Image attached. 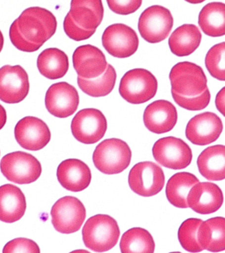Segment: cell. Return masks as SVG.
<instances>
[{"label":"cell","mask_w":225,"mask_h":253,"mask_svg":"<svg viewBox=\"0 0 225 253\" xmlns=\"http://www.w3.org/2000/svg\"><path fill=\"white\" fill-rule=\"evenodd\" d=\"M15 21L25 39L41 45L51 39L57 29L54 14L40 7L27 8Z\"/></svg>","instance_id":"obj_1"},{"label":"cell","mask_w":225,"mask_h":253,"mask_svg":"<svg viewBox=\"0 0 225 253\" xmlns=\"http://www.w3.org/2000/svg\"><path fill=\"white\" fill-rule=\"evenodd\" d=\"M120 235L117 221L108 215H93L88 219L83 227L84 244L94 252H106L114 248Z\"/></svg>","instance_id":"obj_2"},{"label":"cell","mask_w":225,"mask_h":253,"mask_svg":"<svg viewBox=\"0 0 225 253\" xmlns=\"http://www.w3.org/2000/svg\"><path fill=\"white\" fill-rule=\"evenodd\" d=\"M132 150L119 138H108L98 144L92 155L95 167L102 173L114 175L122 173L130 166Z\"/></svg>","instance_id":"obj_3"},{"label":"cell","mask_w":225,"mask_h":253,"mask_svg":"<svg viewBox=\"0 0 225 253\" xmlns=\"http://www.w3.org/2000/svg\"><path fill=\"white\" fill-rule=\"evenodd\" d=\"M157 88V80L153 73L137 68L125 73L120 81L119 92L130 104H141L153 98Z\"/></svg>","instance_id":"obj_4"},{"label":"cell","mask_w":225,"mask_h":253,"mask_svg":"<svg viewBox=\"0 0 225 253\" xmlns=\"http://www.w3.org/2000/svg\"><path fill=\"white\" fill-rule=\"evenodd\" d=\"M1 173L9 181L19 185L36 181L42 173V166L35 156L24 152L6 154L0 162Z\"/></svg>","instance_id":"obj_5"},{"label":"cell","mask_w":225,"mask_h":253,"mask_svg":"<svg viewBox=\"0 0 225 253\" xmlns=\"http://www.w3.org/2000/svg\"><path fill=\"white\" fill-rule=\"evenodd\" d=\"M169 79L171 90L181 96H197L207 88V79L202 68L188 61L176 64L170 72Z\"/></svg>","instance_id":"obj_6"},{"label":"cell","mask_w":225,"mask_h":253,"mask_svg":"<svg viewBox=\"0 0 225 253\" xmlns=\"http://www.w3.org/2000/svg\"><path fill=\"white\" fill-rule=\"evenodd\" d=\"M173 15L167 8L152 5L140 15L138 30L147 42L155 43L165 41L173 29Z\"/></svg>","instance_id":"obj_7"},{"label":"cell","mask_w":225,"mask_h":253,"mask_svg":"<svg viewBox=\"0 0 225 253\" xmlns=\"http://www.w3.org/2000/svg\"><path fill=\"white\" fill-rule=\"evenodd\" d=\"M51 215L55 229L70 234L82 227L86 218V209L76 197L66 196L56 202L51 210Z\"/></svg>","instance_id":"obj_8"},{"label":"cell","mask_w":225,"mask_h":253,"mask_svg":"<svg viewBox=\"0 0 225 253\" xmlns=\"http://www.w3.org/2000/svg\"><path fill=\"white\" fill-rule=\"evenodd\" d=\"M130 189L142 197H152L163 190L165 183L163 170L151 162L136 164L128 175Z\"/></svg>","instance_id":"obj_9"},{"label":"cell","mask_w":225,"mask_h":253,"mask_svg":"<svg viewBox=\"0 0 225 253\" xmlns=\"http://www.w3.org/2000/svg\"><path fill=\"white\" fill-rule=\"evenodd\" d=\"M152 152L156 161L169 169H185L192 160V151L188 144L174 136L160 138L154 144Z\"/></svg>","instance_id":"obj_10"},{"label":"cell","mask_w":225,"mask_h":253,"mask_svg":"<svg viewBox=\"0 0 225 253\" xmlns=\"http://www.w3.org/2000/svg\"><path fill=\"white\" fill-rule=\"evenodd\" d=\"M107 126V121L101 111L86 108L80 110L73 118L71 129L79 142L90 144L104 137Z\"/></svg>","instance_id":"obj_11"},{"label":"cell","mask_w":225,"mask_h":253,"mask_svg":"<svg viewBox=\"0 0 225 253\" xmlns=\"http://www.w3.org/2000/svg\"><path fill=\"white\" fill-rule=\"evenodd\" d=\"M102 45L109 54L117 58H127L137 51L139 38L134 29L122 23L109 26L102 34Z\"/></svg>","instance_id":"obj_12"},{"label":"cell","mask_w":225,"mask_h":253,"mask_svg":"<svg viewBox=\"0 0 225 253\" xmlns=\"http://www.w3.org/2000/svg\"><path fill=\"white\" fill-rule=\"evenodd\" d=\"M29 76L21 65H4L0 69V100L7 104L22 102L29 94Z\"/></svg>","instance_id":"obj_13"},{"label":"cell","mask_w":225,"mask_h":253,"mask_svg":"<svg viewBox=\"0 0 225 253\" xmlns=\"http://www.w3.org/2000/svg\"><path fill=\"white\" fill-rule=\"evenodd\" d=\"M80 96L74 86L66 82L55 83L45 96V106L48 112L57 118H66L78 110Z\"/></svg>","instance_id":"obj_14"},{"label":"cell","mask_w":225,"mask_h":253,"mask_svg":"<svg viewBox=\"0 0 225 253\" xmlns=\"http://www.w3.org/2000/svg\"><path fill=\"white\" fill-rule=\"evenodd\" d=\"M15 139L25 149L37 151L43 149L51 139V132L46 123L41 119L27 116L21 119L15 127Z\"/></svg>","instance_id":"obj_15"},{"label":"cell","mask_w":225,"mask_h":253,"mask_svg":"<svg viewBox=\"0 0 225 253\" xmlns=\"http://www.w3.org/2000/svg\"><path fill=\"white\" fill-rule=\"evenodd\" d=\"M223 129L222 121L215 113L197 115L187 123L185 136L191 143L207 145L216 141Z\"/></svg>","instance_id":"obj_16"},{"label":"cell","mask_w":225,"mask_h":253,"mask_svg":"<svg viewBox=\"0 0 225 253\" xmlns=\"http://www.w3.org/2000/svg\"><path fill=\"white\" fill-rule=\"evenodd\" d=\"M223 200V192L216 184L198 182L189 190L187 203L195 212L210 214L220 209Z\"/></svg>","instance_id":"obj_17"},{"label":"cell","mask_w":225,"mask_h":253,"mask_svg":"<svg viewBox=\"0 0 225 253\" xmlns=\"http://www.w3.org/2000/svg\"><path fill=\"white\" fill-rule=\"evenodd\" d=\"M73 63L78 76L84 79L99 77L108 66L103 52L98 47L90 44L77 47L73 54Z\"/></svg>","instance_id":"obj_18"},{"label":"cell","mask_w":225,"mask_h":253,"mask_svg":"<svg viewBox=\"0 0 225 253\" xmlns=\"http://www.w3.org/2000/svg\"><path fill=\"white\" fill-rule=\"evenodd\" d=\"M177 108L169 101H155L148 105L144 111V124L148 130L154 133L171 131L177 125Z\"/></svg>","instance_id":"obj_19"},{"label":"cell","mask_w":225,"mask_h":253,"mask_svg":"<svg viewBox=\"0 0 225 253\" xmlns=\"http://www.w3.org/2000/svg\"><path fill=\"white\" fill-rule=\"evenodd\" d=\"M60 185L68 191L80 192L90 186L91 181L90 168L82 160L71 158L61 162L57 169Z\"/></svg>","instance_id":"obj_20"},{"label":"cell","mask_w":225,"mask_h":253,"mask_svg":"<svg viewBox=\"0 0 225 253\" xmlns=\"http://www.w3.org/2000/svg\"><path fill=\"white\" fill-rule=\"evenodd\" d=\"M26 209V199L19 187L11 184L0 187V220L15 222L22 218Z\"/></svg>","instance_id":"obj_21"},{"label":"cell","mask_w":225,"mask_h":253,"mask_svg":"<svg viewBox=\"0 0 225 253\" xmlns=\"http://www.w3.org/2000/svg\"><path fill=\"white\" fill-rule=\"evenodd\" d=\"M68 14L81 27L96 30L104 17L102 0H72Z\"/></svg>","instance_id":"obj_22"},{"label":"cell","mask_w":225,"mask_h":253,"mask_svg":"<svg viewBox=\"0 0 225 253\" xmlns=\"http://www.w3.org/2000/svg\"><path fill=\"white\" fill-rule=\"evenodd\" d=\"M199 173L210 181H221L225 178V147L214 145L205 148L197 160Z\"/></svg>","instance_id":"obj_23"},{"label":"cell","mask_w":225,"mask_h":253,"mask_svg":"<svg viewBox=\"0 0 225 253\" xmlns=\"http://www.w3.org/2000/svg\"><path fill=\"white\" fill-rule=\"evenodd\" d=\"M197 241L203 250L218 253L225 250V219L215 217L203 221L197 231Z\"/></svg>","instance_id":"obj_24"},{"label":"cell","mask_w":225,"mask_h":253,"mask_svg":"<svg viewBox=\"0 0 225 253\" xmlns=\"http://www.w3.org/2000/svg\"><path fill=\"white\" fill-rule=\"evenodd\" d=\"M201 38L202 35L196 26L184 24L178 27L170 37L169 47L177 56H187L198 48Z\"/></svg>","instance_id":"obj_25"},{"label":"cell","mask_w":225,"mask_h":253,"mask_svg":"<svg viewBox=\"0 0 225 253\" xmlns=\"http://www.w3.org/2000/svg\"><path fill=\"white\" fill-rule=\"evenodd\" d=\"M69 65L68 55L56 47L45 49L37 59L39 72L50 80H56L64 77L68 72Z\"/></svg>","instance_id":"obj_26"},{"label":"cell","mask_w":225,"mask_h":253,"mask_svg":"<svg viewBox=\"0 0 225 253\" xmlns=\"http://www.w3.org/2000/svg\"><path fill=\"white\" fill-rule=\"evenodd\" d=\"M198 24L205 35L221 37L225 35V5L222 2L207 4L199 14Z\"/></svg>","instance_id":"obj_27"},{"label":"cell","mask_w":225,"mask_h":253,"mask_svg":"<svg viewBox=\"0 0 225 253\" xmlns=\"http://www.w3.org/2000/svg\"><path fill=\"white\" fill-rule=\"evenodd\" d=\"M199 182L193 174L180 172L172 176L167 182L166 195L169 203L180 209L188 208L187 197L189 190Z\"/></svg>","instance_id":"obj_28"},{"label":"cell","mask_w":225,"mask_h":253,"mask_svg":"<svg viewBox=\"0 0 225 253\" xmlns=\"http://www.w3.org/2000/svg\"><path fill=\"white\" fill-rule=\"evenodd\" d=\"M117 75L112 65L108 64L107 68L99 77L94 79L78 77V84L81 90L92 97L106 96L109 94L115 86Z\"/></svg>","instance_id":"obj_29"},{"label":"cell","mask_w":225,"mask_h":253,"mask_svg":"<svg viewBox=\"0 0 225 253\" xmlns=\"http://www.w3.org/2000/svg\"><path fill=\"white\" fill-rule=\"evenodd\" d=\"M120 248L122 253H153L155 243L149 231L141 227H133L122 235Z\"/></svg>","instance_id":"obj_30"},{"label":"cell","mask_w":225,"mask_h":253,"mask_svg":"<svg viewBox=\"0 0 225 253\" xmlns=\"http://www.w3.org/2000/svg\"><path fill=\"white\" fill-rule=\"evenodd\" d=\"M202 219L188 218L183 221L178 231V237L181 246L190 253H199L203 250L197 241V231Z\"/></svg>","instance_id":"obj_31"},{"label":"cell","mask_w":225,"mask_h":253,"mask_svg":"<svg viewBox=\"0 0 225 253\" xmlns=\"http://www.w3.org/2000/svg\"><path fill=\"white\" fill-rule=\"evenodd\" d=\"M225 43L213 45L207 52L205 63L207 70L217 80H225Z\"/></svg>","instance_id":"obj_32"},{"label":"cell","mask_w":225,"mask_h":253,"mask_svg":"<svg viewBox=\"0 0 225 253\" xmlns=\"http://www.w3.org/2000/svg\"><path fill=\"white\" fill-rule=\"evenodd\" d=\"M175 102L181 108L189 111H199L207 108L211 100V94L208 88L201 94L194 96H184L171 90Z\"/></svg>","instance_id":"obj_33"},{"label":"cell","mask_w":225,"mask_h":253,"mask_svg":"<svg viewBox=\"0 0 225 253\" xmlns=\"http://www.w3.org/2000/svg\"><path fill=\"white\" fill-rule=\"evenodd\" d=\"M9 37L13 45L17 47V49L25 52H35L42 47V45L37 44L25 39L19 32L15 21L11 24L9 29Z\"/></svg>","instance_id":"obj_34"},{"label":"cell","mask_w":225,"mask_h":253,"mask_svg":"<svg viewBox=\"0 0 225 253\" xmlns=\"http://www.w3.org/2000/svg\"><path fill=\"white\" fill-rule=\"evenodd\" d=\"M64 29L67 36L76 41L88 40L95 33L96 30H87L77 25L69 14H67L64 21Z\"/></svg>","instance_id":"obj_35"},{"label":"cell","mask_w":225,"mask_h":253,"mask_svg":"<svg viewBox=\"0 0 225 253\" xmlns=\"http://www.w3.org/2000/svg\"><path fill=\"white\" fill-rule=\"evenodd\" d=\"M41 252L38 245L35 241L27 238H17L9 241L3 247V253Z\"/></svg>","instance_id":"obj_36"},{"label":"cell","mask_w":225,"mask_h":253,"mask_svg":"<svg viewBox=\"0 0 225 253\" xmlns=\"http://www.w3.org/2000/svg\"><path fill=\"white\" fill-rule=\"evenodd\" d=\"M142 1L143 0H106L110 10L121 15L135 13L141 7Z\"/></svg>","instance_id":"obj_37"},{"label":"cell","mask_w":225,"mask_h":253,"mask_svg":"<svg viewBox=\"0 0 225 253\" xmlns=\"http://www.w3.org/2000/svg\"><path fill=\"white\" fill-rule=\"evenodd\" d=\"M225 88L223 87L218 92L215 100V104L217 110L225 116Z\"/></svg>","instance_id":"obj_38"},{"label":"cell","mask_w":225,"mask_h":253,"mask_svg":"<svg viewBox=\"0 0 225 253\" xmlns=\"http://www.w3.org/2000/svg\"><path fill=\"white\" fill-rule=\"evenodd\" d=\"M7 122L6 110L0 104V130L5 126Z\"/></svg>","instance_id":"obj_39"},{"label":"cell","mask_w":225,"mask_h":253,"mask_svg":"<svg viewBox=\"0 0 225 253\" xmlns=\"http://www.w3.org/2000/svg\"><path fill=\"white\" fill-rule=\"evenodd\" d=\"M3 43H4V38H3L2 33L0 31V53H1V50H2Z\"/></svg>","instance_id":"obj_40"},{"label":"cell","mask_w":225,"mask_h":253,"mask_svg":"<svg viewBox=\"0 0 225 253\" xmlns=\"http://www.w3.org/2000/svg\"><path fill=\"white\" fill-rule=\"evenodd\" d=\"M185 1L192 4H198L203 3L205 0H185Z\"/></svg>","instance_id":"obj_41"}]
</instances>
